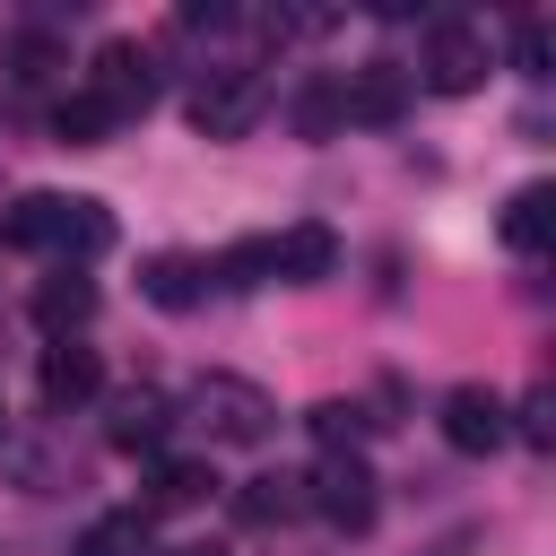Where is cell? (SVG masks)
<instances>
[{
	"label": "cell",
	"instance_id": "cell-7",
	"mask_svg": "<svg viewBox=\"0 0 556 556\" xmlns=\"http://www.w3.org/2000/svg\"><path fill=\"white\" fill-rule=\"evenodd\" d=\"M87 96H96L113 122L148 113V104H156V61H148V43H104V52L87 61Z\"/></svg>",
	"mask_w": 556,
	"mask_h": 556
},
{
	"label": "cell",
	"instance_id": "cell-21",
	"mask_svg": "<svg viewBox=\"0 0 556 556\" xmlns=\"http://www.w3.org/2000/svg\"><path fill=\"white\" fill-rule=\"evenodd\" d=\"M547 408H556V400H547V382H539V391H530L521 408H504V426H521V434H530V443L547 452V443H556V417H547Z\"/></svg>",
	"mask_w": 556,
	"mask_h": 556
},
{
	"label": "cell",
	"instance_id": "cell-24",
	"mask_svg": "<svg viewBox=\"0 0 556 556\" xmlns=\"http://www.w3.org/2000/svg\"><path fill=\"white\" fill-rule=\"evenodd\" d=\"M174 556H226V547H174Z\"/></svg>",
	"mask_w": 556,
	"mask_h": 556
},
{
	"label": "cell",
	"instance_id": "cell-19",
	"mask_svg": "<svg viewBox=\"0 0 556 556\" xmlns=\"http://www.w3.org/2000/svg\"><path fill=\"white\" fill-rule=\"evenodd\" d=\"M304 426L321 434V452H356V434H365L374 417H365L356 400H313V408H304Z\"/></svg>",
	"mask_w": 556,
	"mask_h": 556
},
{
	"label": "cell",
	"instance_id": "cell-9",
	"mask_svg": "<svg viewBox=\"0 0 556 556\" xmlns=\"http://www.w3.org/2000/svg\"><path fill=\"white\" fill-rule=\"evenodd\" d=\"M35 391H43V408H52V417L87 408V400L104 391V365H96V348H78V339H52V348H43V365H35Z\"/></svg>",
	"mask_w": 556,
	"mask_h": 556
},
{
	"label": "cell",
	"instance_id": "cell-11",
	"mask_svg": "<svg viewBox=\"0 0 556 556\" xmlns=\"http://www.w3.org/2000/svg\"><path fill=\"white\" fill-rule=\"evenodd\" d=\"M165 434H174V400H165V391L139 382V391L113 400V452H156Z\"/></svg>",
	"mask_w": 556,
	"mask_h": 556
},
{
	"label": "cell",
	"instance_id": "cell-17",
	"mask_svg": "<svg viewBox=\"0 0 556 556\" xmlns=\"http://www.w3.org/2000/svg\"><path fill=\"white\" fill-rule=\"evenodd\" d=\"M78 556H156V521L130 504V513H104L78 530Z\"/></svg>",
	"mask_w": 556,
	"mask_h": 556
},
{
	"label": "cell",
	"instance_id": "cell-6",
	"mask_svg": "<svg viewBox=\"0 0 556 556\" xmlns=\"http://www.w3.org/2000/svg\"><path fill=\"white\" fill-rule=\"evenodd\" d=\"M408 78H426L434 96H478V87H486V35L460 26V17H434V26H426V52H417Z\"/></svg>",
	"mask_w": 556,
	"mask_h": 556
},
{
	"label": "cell",
	"instance_id": "cell-3",
	"mask_svg": "<svg viewBox=\"0 0 556 556\" xmlns=\"http://www.w3.org/2000/svg\"><path fill=\"white\" fill-rule=\"evenodd\" d=\"M174 426L208 434L217 452H261V443L278 434V400H269L261 382H243V374H200V382L174 400Z\"/></svg>",
	"mask_w": 556,
	"mask_h": 556
},
{
	"label": "cell",
	"instance_id": "cell-18",
	"mask_svg": "<svg viewBox=\"0 0 556 556\" xmlns=\"http://www.w3.org/2000/svg\"><path fill=\"white\" fill-rule=\"evenodd\" d=\"M113 130H122V122H113V113H104V104H96V96H87V87H78V96H61V104H52V139H61V148H104V139H113Z\"/></svg>",
	"mask_w": 556,
	"mask_h": 556
},
{
	"label": "cell",
	"instance_id": "cell-8",
	"mask_svg": "<svg viewBox=\"0 0 556 556\" xmlns=\"http://www.w3.org/2000/svg\"><path fill=\"white\" fill-rule=\"evenodd\" d=\"M434 426H443V443L452 452H469V460H486L513 426H504V391L495 382H452L443 391V408H434Z\"/></svg>",
	"mask_w": 556,
	"mask_h": 556
},
{
	"label": "cell",
	"instance_id": "cell-12",
	"mask_svg": "<svg viewBox=\"0 0 556 556\" xmlns=\"http://www.w3.org/2000/svg\"><path fill=\"white\" fill-rule=\"evenodd\" d=\"M208 495H217V469H208V460H156L139 513L156 521V513H191V504H208Z\"/></svg>",
	"mask_w": 556,
	"mask_h": 556
},
{
	"label": "cell",
	"instance_id": "cell-10",
	"mask_svg": "<svg viewBox=\"0 0 556 556\" xmlns=\"http://www.w3.org/2000/svg\"><path fill=\"white\" fill-rule=\"evenodd\" d=\"M408 104V70L400 61H356L339 78V122H400Z\"/></svg>",
	"mask_w": 556,
	"mask_h": 556
},
{
	"label": "cell",
	"instance_id": "cell-5",
	"mask_svg": "<svg viewBox=\"0 0 556 556\" xmlns=\"http://www.w3.org/2000/svg\"><path fill=\"white\" fill-rule=\"evenodd\" d=\"M261 104H269V78H261L252 61L200 70V87H191V130H200V139H243V130L261 122Z\"/></svg>",
	"mask_w": 556,
	"mask_h": 556
},
{
	"label": "cell",
	"instance_id": "cell-1",
	"mask_svg": "<svg viewBox=\"0 0 556 556\" xmlns=\"http://www.w3.org/2000/svg\"><path fill=\"white\" fill-rule=\"evenodd\" d=\"M0 243H9V252H43L52 269H87V261L113 243V217H104V200H87V191H17V200L0 208Z\"/></svg>",
	"mask_w": 556,
	"mask_h": 556
},
{
	"label": "cell",
	"instance_id": "cell-20",
	"mask_svg": "<svg viewBox=\"0 0 556 556\" xmlns=\"http://www.w3.org/2000/svg\"><path fill=\"white\" fill-rule=\"evenodd\" d=\"M513 70L521 78H547V17H521L513 26Z\"/></svg>",
	"mask_w": 556,
	"mask_h": 556
},
{
	"label": "cell",
	"instance_id": "cell-15",
	"mask_svg": "<svg viewBox=\"0 0 556 556\" xmlns=\"http://www.w3.org/2000/svg\"><path fill=\"white\" fill-rule=\"evenodd\" d=\"M87 313H96V278H87V269H52V278L35 287V321H43L52 339H70Z\"/></svg>",
	"mask_w": 556,
	"mask_h": 556
},
{
	"label": "cell",
	"instance_id": "cell-14",
	"mask_svg": "<svg viewBox=\"0 0 556 556\" xmlns=\"http://www.w3.org/2000/svg\"><path fill=\"white\" fill-rule=\"evenodd\" d=\"M139 287H148V304H165V313H191V304L208 295V261H191V252H156V261L139 269Z\"/></svg>",
	"mask_w": 556,
	"mask_h": 556
},
{
	"label": "cell",
	"instance_id": "cell-16",
	"mask_svg": "<svg viewBox=\"0 0 556 556\" xmlns=\"http://www.w3.org/2000/svg\"><path fill=\"white\" fill-rule=\"evenodd\" d=\"M235 513H243L252 530H287V521L304 513V478H287V469H278V478H243V486H235Z\"/></svg>",
	"mask_w": 556,
	"mask_h": 556
},
{
	"label": "cell",
	"instance_id": "cell-22",
	"mask_svg": "<svg viewBox=\"0 0 556 556\" xmlns=\"http://www.w3.org/2000/svg\"><path fill=\"white\" fill-rule=\"evenodd\" d=\"M295 122H304L313 139H321V130H339V87H313V96L295 104Z\"/></svg>",
	"mask_w": 556,
	"mask_h": 556
},
{
	"label": "cell",
	"instance_id": "cell-23",
	"mask_svg": "<svg viewBox=\"0 0 556 556\" xmlns=\"http://www.w3.org/2000/svg\"><path fill=\"white\" fill-rule=\"evenodd\" d=\"M469 547H478V530H469V521H460V530H443V539H434V547H426V556H469Z\"/></svg>",
	"mask_w": 556,
	"mask_h": 556
},
{
	"label": "cell",
	"instance_id": "cell-4",
	"mask_svg": "<svg viewBox=\"0 0 556 556\" xmlns=\"http://www.w3.org/2000/svg\"><path fill=\"white\" fill-rule=\"evenodd\" d=\"M304 513H321L330 530L365 539V530H374V513H382V495H374V469H365L356 452H321V460L304 469Z\"/></svg>",
	"mask_w": 556,
	"mask_h": 556
},
{
	"label": "cell",
	"instance_id": "cell-25",
	"mask_svg": "<svg viewBox=\"0 0 556 556\" xmlns=\"http://www.w3.org/2000/svg\"><path fill=\"white\" fill-rule=\"evenodd\" d=\"M0 417H9V408H0Z\"/></svg>",
	"mask_w": 556,
	"mask_h": 556
},
{
	"label": "cell",
	"instance_id": "cell-13",
	"mask_svg": "<svg viewBox=\"0 0 556 556\" xmlns=\"http://www.w3.org/2000/svg\"><path fill=\"white\" fill-rule=\"evenodd\" d=\"M504 243H513L521 261H539V252L556 243V191H547V182H521V191L504 200Z\"/></svg>",
	"mask_w": 556,
	"mask_h": 556
},
{
	"label": "cell",
	"instance_id": "cell-2",
	"mask_svg": "<svg viewBox=\"0 0 556 556\" xmlns=\"http://www.w3.org/2000/svg\"><path fill=\"white\" fill-rule=\"evenodd\" d=\"M339 269V235L330 226H287V235H243V243H226L217 252V287H321Z\"/></svg>",
	"mask_w": 556,
	"mask_h": 556
}]
</instances>
